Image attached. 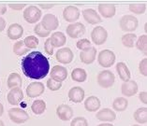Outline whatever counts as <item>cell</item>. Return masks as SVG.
Segmentation results:
<instances>
[{
  "instance_id": "1",
  "label": "cell",
  "mask_w": 147,
  "mask_h": 126,
  "mask_svg": "<svg viewBox=\"0 0 147 126\" xmlns=\"http://www.w3.org/2000/svg\"><path fill=\"white\" fill-rule=\"evenodd\" d=\"M22 70L24 76L32 80H42L48 75L50 62L40 52H32L22 61Z\"/></svg>"
},
{
  "instance_id": "2",
  "label": "cell",
  "mask_w": 147,
  "mask_h": 126,
  "mask_svg": "<svg viewBox=\"0 0 147 126\" xmlns=\"http://www.w3.org/2000/svg\"><path fill=\"white\" fill-rule=\"evenodd\" d=\"M119 24L121 29L123 31L127 32V33H132V32L137 29L139 25V21L133 15H124L121 17Z\"/></svg>"
},
{
  "instance_id": "3",
  "label": "cell",
  "mask_w": 147,
  "mask_h": 126,
  "mask_svg": "<svg viewBox=\"0 0 147 126\" xmlns=\"http://www.w3.org/2000/svg\"><path fill=\"white\" fill-rule=\"evenodd\" d=\"M116 56L113 50H103L98 55V62L104 68H109L113 66V64L115 62Z\"/></svg>"
},
{
  "instance_id": "4",
  "label": "cell",
  "mask_w": 147,
  "mask_h": 126,
  "mask_svg": "<svg viewBox=\"0 0 147 126\" xmlns=\"http://www.w3.org/2000/svg\"><path fill=\"white\" fill-rule=\"evenodd\" d=\"M24 19L28 23H36L42 16V12L40 9H38L37 6H28L26 9H24L23 13Z\"/></svg>"
},
{
  "instance_id": "5",
  "label": "cell",
  "mask_w": 147,
  "mask_h": 126,
  "mask_svg": "<svg viewBox=\"0 0 147 126\" xmlns=\"http://www.w3.org/2000/svg\"><path fill=\"white\" fill-rule=\"evenodd\" d=\"M114 80H115V77L112 71L110 70H103L99 72L96 78V81L98 84L102 88H111L114 84Z\"/></svg>"
},
{
  "instance_id": "6",
  "label": "cell",
  "mask_w": 147,
  "mask_h": 126,
  "mask_svg": "<svg viewBox=\"0 0 147 126\" xmlns=\"http://www.w3.org/2000/svg\"><path fill=\"white\" fill-rule=\"evenodd\" d=\"M9 117L10 121H12L14 123L22 124L26 122L29 120V115L26 110L22 109H18V107H13L9 110Z\"/></svg>"
},
{
  "instance_id": "7",
  "label": "cell",
  "mask_w": 147,
  "mask_h": 126,
  "mask_svg": "<svg viewBox=\"0 0 147 126\" xmlns=\"http://www.w3.org/2000/svg\"><path fill=\"white\" fill-rule=\"evenodd\" d=\"M91 38L96 45L100 46L106 42L108 38V32L102 26H96L91 32Z\"/></svg>"
},
{
  "instance_id": "8",
  "label": "cell",
  "mask_w": 147,
  "mask_h": 126,
  "mask_svg": "<svg viewBox=\"0 0 147 126\" xmlns=\"http://www.w3.org/2000/svg\"><path fill=\"white\" fill-rule=\"evenodd\" d=\"M85 26L82 23H70L67 26V34L71 38H79L85 33Z\"/></svg>"
},
{
  "instance_id": "9",
  "label": "cell",
  "mask_w": 147,
  "mask_h": 126,
  "mask_svg": "<svg viewBox=\"0 0 147 126\" xmlns=\"http://www.w3.org/2000/svg\"><path fill=\"white\" fill-rule=\"evenodd\" d=\"M55 58L56 60L60 62L61 64H70L72 62V60L74 58V54L69 48L65 47V48H61L58 50L55 53Z\"/></svg>"
},
{
  "instance_id": "10",
  "label": "cell",
  "mask_w": 147,
  "mask_h": 126,
  "mask_svg": "<svg viewBox=\"0 0 147 126\" xmlns=\"http://www.w3.org/2000/svg\"><path fill=\"white\" fill-rule=\"evenodd\" d=\"M45 91V86L41 82H32L26 87V94L30 98L40 96Z\"/></svg>"
},
{
  "instance_id": "11",
  "label": "cell",
  "mask_w": 147,
  "mask_h": 126,
  "mask_svg": "<svg viewBox=\"0 0 147 126\" xmlns=\"http://www.w3.org/2000/svg\"><path fill=\"white\" fill-rule=\"evenodd\" d=\"M41 24L43 25V27L46 30L51 32V31L57 29V27H58V25H59V21L55 15L48 13V14H45L43 18H42Z\"/></svg>"
},
{
  "instance_id": "12",
  "label": "cell",
  "mask_w": 147,
  "mask_h": 126,
  "mask_svg": "<svg viewBox=\"0 0 147 126\" xmlns=\"http://www.w3.org/2000/svg\"><path fill=\"white\" fill-rule=\"evenodd\" d=\"M81 12L77 7L75 6H67L63 10V18L65 21L69 23H74L80 18Z\"/></svg>"
},
{
  "instance_id": "13",
  "label": "cell",
  "mask_w": 147,
  "mask_h": 126,
  "mask_svg": "<svg viewBox=\"0 0 147 126\" xmlns=\"http://www.w3.org/2000/svg\"><path fill=\"white\" fill-rule=\"evenodd\" d=\"M8 102L11 106H18L24 100V92L22 88H13L7 95Z\"/></svg>"
},
{
  "instance_id": "14",
  "label": "cell",
  "mask_w": 147,
  "mask_h": 126,
  "mask_svg": "<svg viewBox=\"0 0 147 126\" xmlns=\"http://www.w3.org/2000/svg\"><path fill=\"white\" fill-rule=\"evenodd\" d=\"M73 109L69 106L66 105V104H62V105L57 107L56 109L57 117L63 121H70L73 117Z\"/></svg>"
},
{
  "instance_id": "15",
  "label": "cell",
  "mask_w": 147,
  "mask_h": 126,
  "mask_svg": "<svg viewBox=\"0 0 147 126\" xmlns=\"http://www.w3.org/2000/svg\"><path fill=\"white\" fill-rule=\"evenodd\" d=\"M138 91H139V86L135 80H128L127 82H124L121 86L122 93L127 97L134 96L138 92Z\"/></svg>"
},
{
  "instance_id": "16",
  "label": "cell",
  "mask_w": 147,
  "mask_h": 126,
  "mask_svg": "<svg viewBox=\"0 0 147 126\" xmlns=\"http://www.w3.org/2000/svg\"><path fill=\"white\" fill-rule=\"evenodd\" d=\"M67 78V69L61 66H55L51 71V78L57 82H62Z\"/></svg>"
},
{
  "instance_id": "17",
  "label": "cell",
  "mask_w": 147,
  "mask_h": 126,
  "mask_svg": "<svg viewBox=\"0 0 147 126\" xmlns=\"http://www.w3.org/2000/svg\"><path fill=\"white\" fill-rule=\"evenodd\" d=\"M82 17L90 24H98L102 21L101 17L98 14L96 10L93 9H86L82 10Z\"/></svg>"
},
{
  "instance_id": "18",
  "label": "cell",
  "mask_w": 147,
  "mask_h": 126,
  "mask_svg": "<svg viewBox=\"0 0 147 126\" xmlns=\"http://www.w3.org/2000/svg\"><path fill=\"white\" fill-rule=\"evenodd\" d=\"M24 34V28L19 23H11L8 27V31H7V36L11 40H17L22 38Z\"/></svg>"
},
{
  "instance_id": "19",
  "label": "cell",
  "mask_w": 147,
  "mask_h": 126,
  "mask_svg": "<svg viewBox=\"0 0 147 126\" xmlns=\"http://www.w3.org/2000/svg\"><path fill=\"white\" fill-rule=\"evenodd\" d=\"M84 94L85 92L84 91V89L80 86H75L72 87L67 93V96H69V100L73 103H81L84 98Z\"/></svg>"
},
{
  "instance_id": "20",
  "label": "cell",
  "mask_w": 147,
  "mask_h": 126,
  "mask_svg": "<svg viewBox=\"0 0 147 126\" xmlns=\"http://www.w3.org/2000/svg\"><path fill=\"white\" fill-rule=\"evenodd\" d=\"M96 118L98 119V121H103V122H111L115 121L116 114L114 111H113L111 109H103L99 110L98 113L96 114Z\"/></svg>"
},
{
  "instance_id": "21",
  "label": "cell",
  "mask_w": 147,
  "mask_h": 126,
  "mask_svg": "<svg viewBox=\"0 0 147 126\" xmlns=\"http://www.w3.org/2000/svg\"><path fill=\"white\" fill-rule=\"evenodd\" d=\"M98 12L102 17L109 19L115 15L116 9L113 4H99L98 7Z\"/></svg>"
},
{
  "instance_id": "22",
  "label": "cell",
  "mask_w": 147,
  "mask_h": 126,
  "mask_svg": "<svg viewBox=\"0 0 147 126\" xmlns=\"http://www.w3.org/2000/svg\"><path fill=\"white\" fill-rule=\"evenodd\" d=\"M96 49L95 47H91L90 49L85 50V52H81L80 59L84 64H90L96 60Z\"/></svg>"
},
{
  "instance_id": "23",
  "label": "cell",
  "mask_w": 147,
  "mask_h": 126,
  "mask_svg": "<svg viewBox=\"0 0 147 126\" xmlns=\"http://www.w3.org/2000/svg\"><path fill=\"white\" fill-rule=\"evenodd\" d=\"M100 106H101L100 100L96 96H94V95L89 96L88 98H86L84 101V107L89 112H96V111H98V109H99Z\"/></svg>"
},
{
  "instance_id": "24",
  "label": "cell",
  "mask_w": 147,
  "mask_h": 126,
  "mask_svg": "<svg viewBox=\"0 0 147 126\" xmlns=\"http://www.w3.org/2000/svg\"><path fill=\"white\" fill-rule=\"evenodd\" d=\"M115 68H116V71H117L118 75H119L120 80H122L124 82H127L128 80H130V78H131L130 71L125 63H123V62L117 63Z\"/></svg>"
},
{
  "instance_id": "25",
  "label": "cell",
  "mask_w": 147,
  "mask_h": 126,
  "mask_svg": "<svg viewBox=\"0 0 147 126\" xmlns=\"http://www.w3.org/2000/svg\"><path fill=\"white\" fill-rule=\"evenodd\" d=\"M50 39H51V42L53 48H60V47L65 45L67 42V38L65 34L59 31L53 33Z\"/></svg>"
},
{
  "instance_id": "26",
  "label": "cell",
  "mask_w": 147,
  "mask_h": 126,
  "mask_svg": "<svg viewBox=\"0 0 147 126\" xmlns=\"http://www.w3.org/2000/svg\"><path fill=\"white\" fill-rule=\"evenodd\" d=\"M23 84V80L22 77L20 76V74L15 73H10L8 80H7V86H8L9 89H13V88H21V86Z\"/></svg>"
},
{
  "instance_id": "27",
  "label": "cell",
  "mask_w": 147,
  "mask_h": 126,
  "mask_svg": "<svg viewBox=\"0 0 147 126\" xmlns=\"http://www.w3.org/2000/svg\"><path fill=\"white\" fill-rule=\"evenodd\" d=\"M127 107L128 101L127 98H124V97H117L113 101V109L115 111H118V112L125 111L127 109Z\"/></svg>"
},
{
  "instance_id": "28",
  "label": "cell",
  "mask_w": 147,
  "mask_h": 126,
  "mask_svg": "<svg viewBox=\"0 0 147 126\" xmlns=\"http://www.w3.org/2000/svg\"><path fill=\"white\" fill-rule=\"evenodd\" d=\"M134 120L141 124H145L147 122V107H140L133 114Z\"/></svg>"
},
{
  "instance_id": "29",
  "label": "cell",
  "mask_w": 147,
  "mask_h": 126,
  "mask_svg": "<svg viewBox=\"0 0 147 126\" xmlns=\"http://www.w3.org/2000/svg\"><path fill=\"white\" fill-rule=\"evenodd\" d=\"M86 71L82 68H75L71 72V78L76 82H84L86 80Z\"/></svg>"
},
{
  "instance_id": "30",
  "label": "cell",
  "mask_w": 147,
  "mask_h": 126,
  "mask_svg": "<svg viewBox=\"0 0 147 126\" xmlns=\"http://www.w3.org/2000/svg\"><path fill=\"white\" fill-rule=\"evenodd\" d=\"M137 40V36L134 33H127L121 38L122 44L127 48H133L135 47V42Z\"/></svg>"
},
{
  "instance_id": "31",
  "label": "cell",
  "mask_w": 147,
  "mask_h": 126,
  "mask_svg": "<svg viewBox=\"0 0 147 126\" xmlns=\"http://www.w3.org/2000/svg\"><path fill=\"white\" fill-rule=\"evenodd\" d=\"M31 109L33 111V113L36 115H41L42 113H44V111L46 110V103L43 100L38 99L35 100L32 103Z\"/></svg>"
},
{
  "instance_id": "32",
  "label": "cell",
  "mask_w": 147,
  "mask_h": 126,
  "mask_svg": "<svg viewBox=\"0 0 147 126\" xmlns=\"http://www.w3.org/2000/svg\"><path fill=\"white\" fill-rule=\"evenodd\" d=\"M135 47L139 50H141L145 56L147 55V36L145 34L140 36L137 38L135 42Z\"/></svg>"
},
{
  "instance_id": "33",
  "label": "cell",
  "mask_w": 147,
  "mask_h": 126,
  "mask_svg": "<svg viewBox=\"0 0 147 126\" xmlns=\"http://www.w3.org/2000/svg\"><path fill=\"white\" fill-rule=\"evenodd\" d=\"M29 49H27L24 44V41L19 40L13 45V52L18 56H22L26 53L29 52Z\"/></svg>"
},
{
  "instance_id": "34",
  "label": "cell",
  "mask_w": 147,
  "mask_h": 126,
  "mask_svg": "<svg viewBox=\"0 0 147 126\" xmlns=\"http://www.w3.org/2000/svg\"><path fill=\"white\" fill-rule=\"evenodd\" d=\"M38 38L35 36H28L24 40V44L27 49H36L38 45Z\"/></svg>"
},
{
  "instance_id": "35",
  "label": "cell",
  "mask_w": 147,
  "mask_h": 126,
  "mask_svg": "<svg viewBox=\"0 0 147 126\" xmlns=\"http://www.w3.org/2000/svg\"><path fill=\"white\" fill-rule=\"evenodd\" d=\"M129 10L135 14H143L146 11V4L145 3H142V4H138V3L130 4Z\"/></svg>"
},
{
  "instance_id": "36",
  "label": "cell",
  "mask_w": 147,
  "mask_h": 126,
  "mask_svg": "<svg viewBox=\"0 0 147 126\" xmlns=\"http://www.w3.org/2000/svg\"><path fill=\"white\" fill-rule=\"evenodd\" d=\"M34 33L36 35H38V37H41V38H46L48 37V36L50 35V33L51 32H49L45 29V28L43 27V25L41 24V23H38L35 25L34 27Z\"/></svg>"
},
{
  "instance_id": "37",
  "label": "cell",
  "mask_w": 147,
  "mask_h": 126,
  "mask_svg": "<svg viewBox=\"0 0 147 126\" xmlns=\"http://www.w3.org/2000/svg\"><path fill=\"white\" fill-rule=\"evenodd\" d=\"M76 46L79 50H81L82 52H85V50H89L92 47L91 45V42L89 39L87 38H82V39H79L76 43Z\"/></svg>"
},
{
  "instance_id": "38",
  "label": "cell",
  "mask_w": 147,
  "mask_h": 126,
  "mask_svg": "<svg viewBox=\"0 0 147 126\" xmlns=\"http://www.w3.org/2000/svg\"><path fill=\"white\" fill-rule=\"evenodd\" d=\"M70 126H88V121L84 117H76L71 121Z\"/></svg>"
},
{
  "instance_id": "39",
  "label": "cell",
  "mask_w": 147,
  "mask_h": 126,
  "mask_svg": "<svg viewBox=\"0 0 147 126\" xmlns=\"http://www.w3.org/2000/svg\"><path fill=\"white\" fill-rule=\"evenodd\" d=\"M47 87L49 90L55 92V91H58V90L62 87V83L61 82H57L55 80H53V78H50L47 80Z\"/></svg>"
},
{
  "instance_id": "40",
  "label": "cell",
  "mask_w": 147,
  "mask_h": 126,
  "mask_svg": "<svg viewBox=\"0 0 147 126\" xmlns=\"http://www.w3.org/2000/svg\"><path fill=\"white\" fill-rule=\"evenodd\" d=\"M139 71L143 77H147V58L142 59L139 64Z\"/></svg>"
},
{
  "instance_id": "41",
  "label": "cell",
  "mask_w": 147,
  "mask_h": 126,
  "mask_svg": "<svg viewBox=\"0 0 147 126\" xmlns=\"http://www.w3.org/2000/svg\"><path fill=\"white\" fill-rule=\"evenodd\" d=\"M53 47L52 45V42H51V39L47 38L46 39V41L44 43V50H45V52L46 53H48L49 55H53Z\"/></svg>"
},
{
  "instance_id": "42",
  "label": "cell",
  "mask_w": 147,
  "mask_h": 126,
  "mask_svg": "<svg viewBox=\"0 0 147 126\" xmlns=\"http://www.w3.org/2000/svg\"><path fill=\"white\" fill-rule=\"evenodd\" d=\"M9 7L13 10H22L26 7V4H9Z\"/></svg>"
},
{
  "instance_id": "43",
  "label": "cell",
  "mask_w": 147,
  "mask_h": 126,
  "mask_svg": "<svg viewBox=\"0 0 147 126\" xmlns=\"http://www.w3.org/2000/svg\"><path fill=\"white\" fill-rule=\"evenodd\" d=\"M139 98H140V101H141L142 103H143L144 105H146V104H147V92L146 91H142V92H140Z\"/></svg>"
},
{
  "instance_id": "44",
  "label": "cell",
  "mask_w": 147,
  "mask_h": 126,
  "mask_svg": "<svg viewBox=\"0 0 147 126\" xmlns=\"http://www.w3.org/2000/svg\"><path fill=\"white\" fill-rule=\"evenodd\" d=\"M6 25H7V23H6L5 19L0 16V32L4 31V29L6 28Z\"/></svg>"
},
{
  "instance_id": "45",
  "label": "cell",
  "mask_w": 147,
  "mask_h": 126,
  "mask_svg": "<svg viewBox=\"0 0 147 126\" xmlns=\"http://www.w3.org/2000/svg\"><path fill=\"white\" fill-rule=\"evenodd\" d=\"M38 6L40 7L41 9H50L55 7V4H38Z\"/></svg>"
},
{
  "instance_id": "46",
  "label": "cell",
  "mask_w": 147,
  "mask_h": 126,
  "mask_svg": "<svg viewBox=\"0 0 147 126\" xmlns=\"http://www.w3.org/2000/svg\"><path fill=\"white\" fill-rule=\"evenodd\" d=\"M7 11V6L5 4H0V16L5 14Z\"/></svg>"
},
{
  "instance_id": "47",
  "label": "cell",
  "mask_w": 147,
  "mask_h": 126,
  "mask_svg": "<svg viewBox=\"0 0 147 126\" xmlns=\"http://www.w3.org/2000/svg\"><path fill=\"white\" fill-rule=\"evenodd\" d=\"M3 113H4V107H3L2 104L0 103V117L2 116Z\"/></svg>"
},
{
  "instance_id": "48",
  "label": "cell",
  "mask_w": 147,
  "mask_h": 126,
  "mask_svg": "<svg viewBox=\"0 0 147 126\" xmlns=\"http://www.w3.org/2000/svg\"><path fill=\"white\" fill-rule=\"evenodd\" d=\"M98 126H114L112 123H101V124H98Z\"/></svg>"
},
{
  "instance_id": "49",
  "label": "cell",
  "mask_w": 147,
  "mask_h": 126,
  "mask_svg": "<svg viewBox=\"0 0 147 126\" xmlns=\"http://www.w3.org/2000/svg\"><path fill=\"white\" fill-rule=\"evenodd\" d=\"M0 126H5V124H4V122H3L1 120H0Z\"/></svg>"
},
{
  "instance_id": "50",
  "label": "cell",
  "mask_w": 147,
  "mask_h": 126,
  "mask_svg": "<svg viewBox=\"0 0 147 126\" xmlns=\"http://www.w3.org/2000/svg\"><path fill=\"white\" fill-rule=\"evenodd\" d=\"M132 126H141V125H137V124H135V125H132Z\"/></svg>"
}]
</instances>
